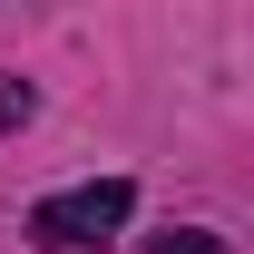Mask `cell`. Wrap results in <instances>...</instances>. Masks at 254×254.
<instances>
[{
  "mask_svg": "<svg viewBox=\"0 0 254 254\" xmlns=\"http://www.w3.org/2000/svg\"><path fill=\"white\" fill-rule=\"evenodd\" d=\"M127 205H137V186L127 176H98V186H68V195H39L30 205V245L39 254H108L118 245Z\"/></svg>",
  "mask_w": 254,
  "mask_h": 254,
  "instance_id": "1",
  "label": "cell"
},
{
  "mask_svg": "<svg viewBox=\"0 0 254 254\" xmlns=\"http://www.w3.org/2000/svg\"><path fill=\"white\" fill-rule=\"evenodd\" d=\"M147 254H225V235H205V225H176V235H157Z\"/></svg>",
  "mask_w": 254,
  "mask_h": 254,
  "instance_id": "2",
  "label": "cell"
},
{
  "mask_svg": "<svg viewBox=\"0 0 254 254\" xmlns=\"http://www.w3.org/2000/svg\"><path fill=\"white\" fill-rule=\"evenodd\" d=\"M30 108H39V98L20 88V78H0V127H30Z\"/></svg>",
  "mask_w": 254,
  "mask_h": 254,
  "instance_id": "3",
  "label": "cell"
}]
</instances>
